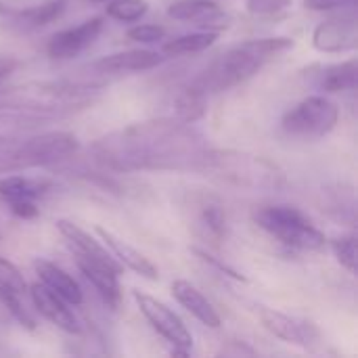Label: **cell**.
<instances>
[{"instance_id": "cell-31", "label": "cell", "mask_w": 358, "mask_h": 358, "mask_svg": "<svg viewBox=\"0 0 358 358\" xmlns=\"http://www.w3.org/2000/svg\"><path fill=\"white\" fill-rule=\"evenodd\" d=\"M126 36L141 44H153V42H159L166 38V29L155 23H136L126 31Z\"/></svg>"}, {"instance_id": "cell-12", "label": "cell", "mask_w": 358, "mask_h": 358, "mask_svg": "<svg viewBox=\"0 0 358 358\" xmlns=\"http://www.w3.org/2000/svg\"><path fill=\"white\" fill-rule=\"evenodd\" d=\"M164 55L157 50H122L113 52L107 57L96 59L90 63L92 78H107V76H124V73H136V71H147L164 63Z\"/></svg>"}, {"instance_id": "cell-1", "label": "cell", "mask_w": 358, "mask_h": 358, "mask_svg": "<svg viewBox=\"0 0 358 358\" xmlns=\"http://www.w3.org/2000/svg\"><path fill=\"white\" fill-rule=\"evenodd\" d=\"M208 143L199 130L178 117L130 124L96 138L90 151L113 172H201Z\"/></svg>"}, {"instance_id": "cell-32", "label": "cell", "mask_w": 358, "mask_h": 358, "mask_svg": "<svg viewBox=\"0 0 358 358\" xmlns=\"http://www.w3.org/2000/svg\"><path fill=\"white\" fill-rule=\"evenodd\" d=\"M302 4L308 10H336L357 6V0H302Z\"/></svg>"}, {"instance_id": "cell-2", "label": "cell", "mask_w": 358, "mask_h": 358, "mask_svg": "<svg viewBox=\"0 0 358 358\" xmlns=\"http://www.w3.org/2000/svg\"><path fill=\"white\" fill-rule=\"evenodd\" d=\"M294 38L287 36H273V38H252L243 40L222 55H218L193 82L197 90L206 96L235 88L250 78H254L266 63L277 59L281 52L294 48Z\"/></svg>"}, {"instance_id": "cell-28", "label": "cell", "mask_w": 358, "mask_h": 358, "mask_svg": "<svg viewBox=\"0 0 358 358\" xmlns=\"http://www.w3.org/2000/svg\"><path fill=\"white\" fill-rule=\"evenodd\" d=\"M19 296H21V294H15V292H10V289L0 287V302H2V306L10 313V317H13L15 321H19L21 327L34 329L36 323H34V319L29 317V313L23 308V304L19 302Z\"/></svg>"}, {"instance_id": "cell-14", "label": "cell", "mask_w": 358, "mask_h": 358, "mask_svg": "<svg viewBox=\"0 0 358 358\" xmlns=\"http://www.w3.org/2000/svg\"><path fill=\"white\" fill-rule=\"evenodd\" d=\"M29 296H31V302H34L36 310L46 321H50L57 329H61L65 334H76V336L82 331L80 321L76 319V315L69 308V304L61 296H57L55 292H50L46 285L34 283L29 287Z\"/></svg>"}, {"instance_id": "cell-34", "label": "cell", "mask_w": 358, "mask_h": 358, "mask_svg": "<svg viewBox=\"0 0 358 358\" xmlns=\"http://www.w3.org/2000/svg\"><path fill=\"white\" fill-rule=\"evenodd\" d=\"M88 2H92V4H105V2H109V0H88Z\"/></svg>"}, {"instance_id": "cell-18", "label": "cell", "mask_w": 358, "mask_h": 358, "mask_svg": "<svg viewBox=\"0 0 358 358\" xmlns=\"http://www.w3.org/2000/svg\"><path fill=\"white\" fill-rule=\"evenodd\" d=\"M172 298L187 310L191 313V317H195L201 325L210 327V329H218L222 325L218 310L214 308V304L187 279H176L172 283Z\"/></svg>"}, {"instance_id": "cell-15", "label": "cell", "mask_w": 358, "mask_h": 358, "mask_svg": "<svg viewBox=\"0 0 358 358\" xmlns=\"http://www.w3.org/2000/svg\"><path fill=\"white\" fill-rule=\"evenodd\" d=\"M57 231L61 233V237L65 239V243L69 245V250L73 252L76 258L88 260V262H96V264H105L111 268H120V262L111 256V252L107 248H103L99 241H94L84 229H80L78 224H73L71 220H57Z\"/></svg>"}, {"instance_id": "cell-26", "label": "cell", "mask_w": 358, "mask_h": 358, "mask_svg": "<svg viewBox=\"0 0 358 358\" xmlns=\"http://www.w3.org/2000/svg\"><path fill=\"white\" fill-rule=\"evenodd\" d=\"M105 4H107L105 8L107 17L120 23H136L149 10L147 0H109Z\"/></svg>"}, {"instance_id": "cell-22", "label": "cell", "mask_w": 358, "mask_h": 358, "mask_svg": "<svg viewBox=\"0 0 358 358\" xmlns=\"http://www.w3.org/2000/svg\"><path fill=\"white\" fill-rule=\"evenodd\" d=\"M50 189V180L46 178H29L23 174H8L0 178V199L10 203V201H23L31 199L36 201L38 197L46 195Z\"/></svg>"}, {"instance_id": "cell-9", "label": "cell", "mask_w": 358, "mask_h": 358, "mask_svg": "<svg viewBox=\"0 0 358 358\" xmlns=\"http://www.w3.org/2000/svg\"><path fill=\"white\" fill-rule=\"evenodd\" d=\"M313 46L325 55L352 52L358 48V15L355 6L323 19L313 29Z\"/></svg>"}, {"instance_id": "cell-4", "label": "cell", "mask_w": 358, "mask_h": 358, "mask_svg": "<svg viewBox=\"0 0 358 358\" xmlns=\"http://www.w3.org/2000/svg\"><path fill=\"white\" fill-rule=\"evenodd\" d=\"M201 172L250 191H279L285 187V172L275 162L245 151L210 147Z\"/></svg>"}, {"instance_id": "cell-29", "label": "cell", "mask_w": 358, "mask_h": 358, "mask_svg": "<svg viewBox=\"0 0 358 358\" xmlns=\"http://www.w3.org/2000/svg\"><path fill=\"white\" fill-rule=\"evenodd\" d=\"M0 287L10 289L15 294H23L27 289V281L21 271L6 258H0Z\"/></svg>"}, {"instance_id": "cell-21", "label": "cell", "mask_w": 358, "mask_h": 358, "mask_svg": "<svg viewBox=\"0 0 358 358\" xmlns=\"http://www.w3.org/2000/svg\"><path fill=\"white\" fill-rule=\"evenodd\" d=\"M76 264L80 268V273L84 275V279L96 289V294L105 300L107 306L117 308L122 292H120V283H117V275L122 273L120 268H111L105 264H96V262H88L82 258H76Z\"/></svg>"}, {"instance_id": "cell-16", "label": "cell", "mask_w": 358, "mask_h": 358, "mask_svg": "<svg viewBox=\"0 0 358 358\" xmlns=\"http://www.w3.org/2000/svg\"><path fill=\"white\" fill-rule=\"evenodd\" d=\"M94 233L101 237V241H103L105 248L111 252V256L120 262L122 268H128V271H132V273H136V275H141V277H145V279H149V281H157V279H159L157 266H155L143 252L134 250L130 243H126L124 239L115 237L111 231H107V229H103V227H96Z\"/></svg>"}, {"instance_id": "cell-17", "label": "cell", "mask_w": 358, "mask_h": 358, "mask_svg": "<svg viewBox=\"0 0 358 358\" xmlns=\"http://www.w3.org/2000/svg\"><path fill=\"white\" fill-rule=\"evenodd\" d=\"M310 82L323 94L348 92L357 90L358 86V61L352 57L342 63L321 65L310 69Z\"/></svg>"}, {"instance_id": "cell-7", "label": "cell", "mask_w": 358, "mask_h": 358, "mask_svg": "<svg viewBox=\"0 0 358 358\" xmlns=\"http://www.w3.org/2000/svg\"><path fill=\"white\" fill-rule=\"evenodd\" d=\"M340 122V107L327 94H310L294 105L281 120L285 134L296 138H323L336 130Z\"/></svg>"}, {"instance_id": "cell-23", "label": "cell", "mask_w": 358, "mask_h": 358, "mask_svg": "<svg viewBox=\"0 0 358 358\" xmlns=\"http://www.w3.org/2000/svg\"><path fill=\"white\" fill-rule=\"evenodd\" d=\"M197 229L206 239L222 241L227 237V212L216 197H201L197 201Z\"/></svg>"}, {"instance_id": "cell-25", "label": "cell", "mask_w": 358, "mask_h": 358, "mask_svg": "<svg viewBox=\"0 0 358 358\" xmlns=\"http://www.w3.org/2000/svg\"><path fill=\"white\" fill-rule=\"evenodd\" d=\"M174 111H176V117L187 122V124H195L197 120H201L208 111V96L197 90L195 86H187L178 96H176V103H174Z\"/></svg>"}, {"instance_id": "cell-24", "label": "cell", "mask_w": 358, "mask_h": 358, "mask_svg": "<svg viewBox=\"0 0 358 358\" xmlns=\"http://www.w3.org/2000/svg\"><path fill=\"white\" fill-rule=\"evenodd\" d=\"M216 40H218V31L199 29V31L185 34V36H176V38H172V40L164 42L162 52H164V55H168V57L203 52V50H208Z\"/></svg>"}, {"instance_id": "cell-20", "label": "cell", "mask_w": 358, "mask_h": 358, "mask_svg": "<svg viewBox=\"0 0 358 358\" xmlns=\"http://www.w3.org/2000/svg\"><path fill=\"white\" fill-rule=\"evenodd\" d=\"M34 271L40 277V283L46 285L50 292H55L57 296H61L69 306H80L84 302V292L80 287V283L61 266H57L50 260H34Z\"/></svg>"}, {"instance_id": "cell-19", "label": "cell", "mask_w": 358, "mask_h": 358, "mask_svg": "<svg viewBox=\"0 0 358 358\" xmlns=\"http://www.w3.org/2000/svg\"><path fill=\"white\" fill-rule=\"evenodd\" d=\"M65 8H67V0H44L40 4H31L25 8H8L2 13L6 15L8 25L21 31H31L57 21L65 13Z\"/></svg>"}, {"instance_id": "cell-33", "label": "cell", "mask_w": 358, "mask_h": 358, "mask_svg": "<svg viewBox=\"0 0 358 358\" xmlns=\"http://www.w3.org/2000/svg\"><path fill=\"white\" fill-rule=\"evenodd\" d=\"M8 210L17 216V218H21V220H31V218H36L38 216V206H36V201H31V199H23V201H10L8 203Z\"/></svg>"}, {"instance_id": "cell-13", "label": "cell", "mask_w": 358, "mask_h": 358, "mask_svg": "<svg viewBox=\"0 0 358 358\" xmlns=\"http://www.w3.org/2000/svg\"><path fill=\"white\" fill-rule=\"evenodd\" d=\"M168 17L195 23L199 29L220 31L229 27V15L214 0H176L168 6Z\"/></svg>"}, {"instance_id": "cell-11", "label": "cell", "mask_w": 358, "mask_h": 358, "mask_svg": "<svg viewBox=\"0 0 358 358\" xmlns=\"http://www.w3.org/2000/svg\"><path fill=\"white\" fill-rule=\"evenodd\" d=\"M103 27H105V19L92 17V19L82 21L76 27L61 29V31L50 36V40L46 44V52L50 59H57V61L73 59L80 52H84L101 36Z\"/></svg>"}, {"instance_id": "cell-8", "label": "cell", "mask_w": 358, "mask_h": 358, "mask_svg": "<svg viewBox=\"0 0 358 358\" xmlns=\"http://www.w3.org/2000/svg\"><path fill=\"white\" fill-rule=\"evenodd\" d=\"M132 298L141 310V315L147 319V323L166 340L174 346V355H187L193 346V336L191 331L187 329L185 321L168 306L164 304L162 300L141 292V289H134L132 292Z\"/></svg>"}, {"instance_id": "cell-3", "label": "cell", "mask_w": 358, "mask_h": 358, "mask_svg": "<svg viewBox=\"0 0 358 358\" xmlns=\"http://www.w3.org/2000/svg\"><path fill=\"white\" fill-rule=\"evenodd\" d=\"M92 82H27L0 90V111L23 115L31 122L67 115L88 107L96 99Z\"/></svg>"}, {"instance_id": "cell-5", "label": "cell", "mask_w": 358, "mask_h": 358, "mask_svg": "<svg viewBox=\"0 0 358 358\" xmlns=\"http://www.w3.org/2000/svg\"><path fill=\"white\" fill-rule=\"evenodd\" d=\"M78 151V138L71 132H42L31 136L0 138V174L29 168H44L71 157Z\"/></svg>"}, {"instance_id": "cell-6", "label": "cell", "mask_w": 358, "mask_h": 358, "mask_svg": "<svg viewBox=\"0 0 358 358\" xmlns=\"http://www.w3.org/2000/svg\"><path fill=\"white\" fill-rule=\"evenodd\" d=\"M254 222L275 237L281 245L298 252H321L327 245L325 235L313 224V220L296 206L273 203L260 206L252 214Z\"/></svg>"}, {"instance_id": "cell-10", "label": "cell", "mask_w": 358, "mask_h": 358, "mask_svg": "<svg viewBox=\"0 0 358 358\" xmlns=\"http://www.w3.org/2000/svg\"><path fill=\"white\" fill-rule=\"evenodd\" d=\"M258 319L271 336L279 338L285 344L310 350L321 342V329L313 321L292 317L268 306H258Z\"/></svg>"}, {"instance_id": "cell-27", "label": "cell", "mask_w": 358, "mask_h": 358, "mask_svg": "<svg viewBox=\"0 0 358 358\" xmlns=\"http://www.w3.org/2000/svg\"><path fill=\"white\" fill-rule=\"evenodd\" d=\"M329 248L338 262L350 273L357 275L358 268V250H357V235H342L329 241Z\"/></svg>"}, {"instance_id": "cell-30", "label": "cell", "mask_w": 358, "mask_h": 358, "mask_svg": "<svg viewBox=\"0 0 358 358\" xmlns=\"http://www.w3.org/2000/svg\"><path fill=\"white\" fill-rule=\"evenodd\" d=\"M292 6V0H245V8L254 17H279Z\"/></svg>"}]
</instances>
